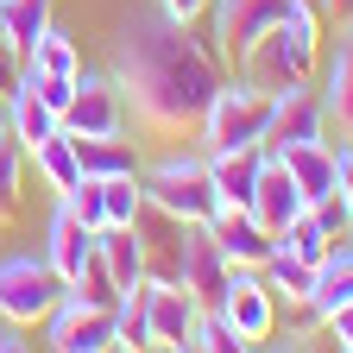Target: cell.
I'll list each match as a JSON object with an SVG mask.
<instances>
[{
    "label": "cell",
    "mask_w": 353,
    "mask_h": 353,
    "mask_svg": "<svg viewBox=\"0 0 353 353\" xmlns=\"http://www.w3.org/2000/svg\"><path fill=\"white\" fill-rule=\"evenodd\" d=\"M221 76H228V57L208 38H196V26H176L158 7L126 19V32L114 38V82L126 95V120L158 139L196 132Z\"/></svg>",
    "instance_id": "obj_1"
},
{
    "label": "cell",
    "mask_w": 353,
    "mask_h": 353,
    "mask_svg": "<svg viewBox=\"0 0 353 353\" xmlns=\"http://www.w3.org/2000/svg\"><path fill=\"white\" fill-rule=\"evenodd\" d=\"M322 51H328L322 44V13L309 7V0H296L272 32H259L234 57V76H246L252 88H265V95H284V88L322 76Z\"/></svg>",
    "instance_id": "obj_2"
},
{
    "label": "cell",
    "mask_w": 353,
    "mask_h": 353,
    "mask_svg": "<svg viewBox=\"0 0 353 353\" xmlns=\"http://www.w3.org/2000/svg\"><path fill=\"white\" fill-rule=\"evenodd\" d=\"M139 190L170 221H208L221 208V196L208 183V152H164V158L139 164Z\"/></svg>",
    "instance_id": "obj_3"
},
{
    "label": "cell",
    "mask_w": 353,
    "mask_h": 353,
    "mask_svg": "<svg viewBox=\"0 0 353 353\" xmlns=\"http://www.w3.org/2000/svg\"><path fill=\"white\" fill-rule=\"evenodd\" d=\"M265 114H272V95L252 88L246 76H221V88L208 95L196 132H202V152H240L265 139Z\"/></svg>",
    "instance_id": "obj_4"
},
{
    "label": "cell",
    "mask_w": 353,
    "mask_h": 353,
    "mask_svg": "<svg viewBox=\"0 0 353 353\" xmlns=\"http://www.w3.org/2000/svg\"><path fill=\"white\" fill-rule=\"evenodd\" d=\"M63 290L70 284L57 278V265L44 259V252H7V259H0V322L38 328L57 309Z\"/></svg>",
    "instance_id": "obj_5"
},
{
    "label": "cell",
    "mask_w": 353,
    "mask_h": 353,
    "mask_svg": "<svg viewBox=\"0 0 353 353\" xmlns=\"http://www.w3.org/2000/svg\"><path fill=\"white\" fill-rule=\"evenodd\" d=\"M76 76H82V38L76 32H63V26H51L32 51L19 57V82L32 88V95H44L57 108V120H63V108H70V95H76Z\"/></svg>",
    "instance_id": "obj_6"
},
{
    "label": "cell",
    "mask_w": 353,
    "mask_h": 353,
    "mask_svg": "<svg viewBox=\"0 0 353 353\" xmlns=\"http://www.w3.org/2000/svg\"><path fill=\"white\" fill-rule=\"evenodd\" d=\"M63 132L70 139H120L126 132V95L114 76H76V95L63 108Z\"/></svg>",
    "instance_id": "obj_7"
},
{
    "label": "cell",
    "mask_w": 353,
    "mask_h": 353,
    "mask_svg": "<svg viewBox=\"0 0 353 353\" xmlns=\"http://www.w3.org/2000/svg\"><path fill=\"white\" fill-rule=\"evenodd\" d=\"M228 278H234V265H228V252L214 246L208 221H183V246H176V284H183L202 309H214L221 296H228Z\"/></svg>",
    "instance_id": "obj_8"
},
{
    "label": "cell",
    "mask_w": 353,
    "mask_h": 353,
    "mask_svg": "<svg viewBox=\"0 0 353 353\" xmlns=\"http://www.w3.org/2000/svg\"><path fill=\"white\" fill-rule=\"evenodd\" d=\"M290 7H296V0H208V44L234 63L246 44L259 32H272Z\"/></svg>",
    "instance_id": "obj_9"
},
{
    "label": "cell",
    "mask_w": 353,
    "mask_h": 353,
    "mask_svg": "<svg viewBox=\"0 0 353 353\" xmlns=\"http://www.w3.org/2000/svg\"><path fill=\"white\" fill-rule=\"evenodd\" d=\"M214 309H221V316H228V322L240 328V341H246V347H265V341H272V328H278V296L265 290L259 265H234L228 296H221Z\"/></svg>",
    "instance_id": "obj_10"
},
{
    "label": "cell",
    "mask_w": 353,
    "mask_h": 353,
    "mask_svg": "<svg viewBox=\"0 0 353 353\" xmlns=\"http://www.w3.org/2000/svg\"><path fill=\"white\" fill-rule=\"evenodd\" d=\"M303 139H328V120H322V88L316 82H296L284 95H272V114H265V152H284Z\"/></svg>",
    "instance_id": "obj_11"
},
{
    "label": "cell",
    "mask_w": 353,
    "mask_h": 353,
    "mask_svg": "<svg viewBox=\"0 0 353 353\" xmlns=\"http://www.w3.org/2000/svg\"><path fill=\"white\" fill-rule=\"evenodd\" d=\"M38 328H44V347H57V353H108L114 347V309H88L63 290Z\"/></svg>",
    "instance_id": "obj_12"
},
{
    "label": "cell",
    "mask_w": 353,
    "mask_h": 353,
    "mask_svg": "<svg viewBox=\"0 0 353 353\" xmlns=\"http://www.w3.org/2000/svg\"><path fill=\"white\" fill-rule=\"evenodd\" d=\"M196 316H202V303H196L183 284H176V278H145V347L183 353Z\"/></svg>",
    "instance_id": "obj_13"
},
{
    "label": "cell",
    "mask_w": 353,
    "mask_h": 353,
    "mask_svg": "<svg viewBox=\"0 0 353 353\" xmlns=\"http://www.w3.org/2000/svg\"><path fill=\"white\" fill-rule=\"evenodd\" d=\"M322 120H328V139H353V19L334 26V51H322Z\"/></svg>",
    "instance_id": "obj_14"
},
{
    "label": "cell",
    "mask_w": 353,
    "mask_h": 353,
    "mask_svg": "<svg viewBox=\"0 0 353 353\" xmlns=\"http://www.w3.org/2000/svg\"><path fill=\"white\" fill-rule=\"evenodd\" d=\"M208 234H214L221 252H228V265H265V252L278 246V234L259 228L252 208H214L208 214Z\"/></svg>",
    "instance_id": "obj_15"
},
{
    "label": "cell",
    "mask_w": 353,
    "mask_h": 353,
    "mask_svg": "<svg viewBox=\"0 0 353 353\" xmlns=\"http://www.w3.org/2000/svg\"><path fill=\"white\" fill-rule=\"evenodd\" d=\"M246 208L259 214V228L284 234V228H290V221H296L309 202H303V190L290 183V170H284L272 152H265V170H259V183H252V202H246Z\"/></svg>",
    "instance_id": "obj_16"
},
{
    "label": "cell",
    "mask_w": 353,
    "mask_h": 353,
    "mask_svg": "<svg viewBox=\"0 0 353 353\" xmlns=\"http://www.w3.org/2000/svg\"><path fill=\"white\" fill-rule=\"evenodd\" d=\"M303 303L316 309V322H328L341 303H353V234H341V240L316 259V284H309Z\"/></svg>",
    "instance_id": "obj_17"
},
{
    "label": "cell",
    "mask_w": 353,
    "mask_h": 353,
    "mask_svg": "<svg viewBox=\"0 0 353 353\" xmlns=\"http://www.w3.org/2000/svg\"><path fill=\"white\" fill-rule=\"evenodd\" d=\"M272 158L290 170V183L303 190V202L334 196V139H303V145H284V152H272Z\"/></svg>",
    "instance_id": "obj_18"
},
{
    "label": "cell",
    "mask_w": 353,
    "mask_h": 353,
    "mask_svg": "<svg viewBox=\"0 0 353 353\" xmlns=\"http://www.w3.org/2000/svg\"><path fill=\"white\" fill-rule=\"evenodd\" d=\"M265 170V145H240V152H208V183L221 196V208H246L252 183Z\"/></svg>",
    "instance_id": "obj_19"
},
{
    "label": "cell",
    "mask_w": 353,
    "mask_h": 353,
    "mask_svg": "<svg viewBox=\"0 0 353 353\" xmlns=\"http://www.w3.org/2000/svg\"><path fill=\"white\" fill-rule=\"evenodd\" d=\"M38 252L51 259V265H57V278L70 284V278L82 272V259L95 252V234H88V228H82V221H76L63 202H51V221H44V246H38Z\"/></svg>",
    "instance_id": "obj_20"
},
{
    "label": "cell",
    "mask_w": 353,
    "mask_h": 353,
    "mask_svg": "<svg viewBox=\"0 0 353 353\" xmlns=\"http://www.w3.org/2000/svg\"><path fill=\"white\" fill-rule=\"evenodd\" d=\"M26 164L44 176V190H51V196H70V190L82 183V158H76V139H70L63 126L51 132V139H38V145L26 152Z\"/></svg>",
    "instance_id": "obj_21"
},
{
    "label": "cell",
    "mask_w": 353,
    "mask_h": 353,
    "mask_svg": "<svg viewBox=\"0 0 353 353\" xmlns=\"http://www.w3.org/2000/svg\"><path fill=\"white\" fill-rule=\"evenodd\" d=\"M57 126H63V120H57V108L44 101V95H32V88L13 76V88H7V132H13L26 152H32L38 139H51Z\"/></svg>",
    "instance_id": "obj_22"
},
{
    "label": "cell",
    "mask_w": 353,
    "mask_h": 353,
    "mask_svg": "<svg viewBox=\"0 0 353 353\" xmlns=\"http://www.w3.org/2000/svg\"><path fill=\"white\" fill-rule=\"evenodd\" d=\"M51 26H57V0H7V7H0V44H7L13 57H26Z\"/></svg>",
    "instance_id": "obj_23"
},
{
    "label": "cell",
    "mask_w": 353,
    "mask_h": 353,
    "mask_svg": "<svg viewBox=\"0 0 353 353\" xmlns=\"http://www.w3.org/2000/svg\"><path fill=\"white\" fill-rule=\"evenodd\" d=\"M95 252H101V265L114 272L120 290L145 284V240H139V228H101L95 234Z\"/></svg>",
    "instance_id": "obj_24"
},
{
    "label": "cell",
    "mask_w": 353,
    "mask_h": 353,
    "mask_svg": "<svg viewBox=\"0 0 353 353\" xmlns=\"http://www.w3.org/2000/svg\"><path fill=\"white\" fill-rule=\"evenodd\" d=\"M76 158H82V176H139V152L132 139H76Z\"/></svg>",
    "instance_id": "obj_25"
},
{
    "label": "cell",
    "mask_w": 353,
    "mask_h": 353,
    "mask_svg": "<svg viewBox=\"0 0 353 353\" xmlns=\"http://www.w3.org/2000/svg\"><path fill=\"white\" fill-rule=\"evenodd\" d=\"M259 278H265V290H272V296L303 303V296H309V284H316V265H303L296 252L272 246V252H265V265H259Z\"/></svg>",
    "instance_id": "obj_26"
},
{
    "label": "cell",
    "mask_w": 353,
    "mask_h": 353,
    "mask_svg": "<svg viewBox=\"0 0 353 353\" xmlns=\"http://www.w3.org/2000/svg\"><path fill=\"white\" fill-rule=\"evenodd\" d=\"M19 202H26V145L0 132V228L19 214Z\"/></svg>",
    "instance_id": "obj_27"
},
{
    "label": "cell",
    "mask_w": 353,
    "mask_h": 353,
    "mask_svg": "<svg viewBox=\"0 0 353 353\" xmlns=\"http://www.w3.org/2000/svg\"><path fill=\"white\" fill-rule=\"evenodd\" d=\"M183 353H246V341H240V328L221 316V309H202L190 341H183Z\"/></svg>",
    "instance_id": "obj_28"
},
{
    "label": "cell",
    "mask_w": 353,
    "mask_h": 353,
    "mask_svg": "<svg viewBox=\"0 0 353 353\" xmlns=\"http://www.w3.org/2000/svg\"><path fill=\"white\" fill-rule=\"evenodd\" d=\"M70 296H76V303H88V309H114L120 284H114V272L101 265V252H88V259H82V272L70 278Z\"/></svg>",
    "instance_id": "obj_29"
},
{
    "label": "cell",
    "mask_w": 353,
    "mask_h": 353,
    "mask_svg": "<svg viewBox=\"0 0 353 353\" xmlns=\"http://www.w3.org/2000/svg\"><path fill=\"white\" fill-rule=\"evenodd\" d=\"M101 208H108V228H132L139 208H145L139 176H101Z\"/></svg>",
    "instance_id": "obj_30"
},
{
    "label": "cell",
    "mask_w": 353,
    "mask_h": 353,
    "mask_svg": "<svg viewBox=\"0 0 353 353\" xmlns=\"http://www.w3.org/2000/svg\"><path fill=\"white\" fill-rule=\"evenodd\" d=\"M278 246H284V252H296L303 265H316V259H322V252L334 246V234H328V228H322V221H316V214H309V208H303V214L290 221V228L278 234Z\"/></svg>",
    "instance_id": "obj_31"
},
{
    "label": "cell",
    "mask_w": 353,
    "mask_h": 353,
    "mask_svg": "<svg viewBox=\"0 0 353 353\" xmlns=\"http://www.w3.org/2000/svg\"><path fill=\"white\" fill-rule=\"evenodd\" d=\"M57 202L82 221L88 234H101V228H108V208H101V176H82V183H76L70 196H57Z\"/></svg>",
    "instance_id": "obj_32"
},
{
    "label": "cell",
    "mask_w": 353,
    "mask_h": 353,
    "mask_svg": "<svg viewBox=\"0 0 353 353\" xmlns=\"http://www.w3.org/2000/svg\"><path fill=\"white\" fill-rule=\"evenodd\" d=\"M309 214H316V221H322V228H328L334 240H341V234H353V221H347V202H341V196H322V202H309Z\"/></svg>",
    "instance_id": "obj_33"
},
{
    "label": "cell",
    "mask_w": 353,
    "mask_h": 353,
    "mask_svg": "<svg viewBox=\"0 0 353 353\" xmlns=\"http://www.w3.org/2000/svg\"><path fill=\"white\" fill-rule=\"evenodd\" d=\"M152 7H158L164 19H176V26H202V19H208V0H152Z\"/></svg>",
    "instance_id": "obj_34"
},
{
    "label": "cell",
    "mask_w": 353,
    "mask_h": 353,
    "mask_svg": "<svg viewBox=\"0 0 353 353\" xmlns=\"http://www.w3.org/2000/svg\"><path fill=\"white\" fill-rule=\"evenodd\" d=\"M322 328H328V341H334L341 353H353V303H341V309H334V316H328Z\"/></svg>",
    "instance_id": "obj_35"
},
{
    "label": "cell",
    "mask_w": 353,
    "mask_h": 353,
    "mask_svg": "<svg viewBox=\"0 0 353 353\" xmlns=\"http://www.w3.org/2000/svg\"><path fill=\"white\" fill-rule=\"evenodd\" d=\"M316 13H322V26H347L353 19V0H316Z\"/></svg>",
    "instance_id": "obj_36"
},
{
    "label": "cell",
    "mask_w": 353,
    "mask_h": 353,
    "mask_svg": "<svg viewBox=\"0 0 353 353\" xmlns=\"http://www.w3.org/2000/svg\"><path fill=\"white\" fill-rule=\"evenodd\" d=\"M13 76H19V57L7 51V44H0V95H7V88H13Z\"/></svg>",
    "instance_id": "obj_37"
},
{
    "label": "cell",
    "mask_w": 353,
    "mask_h": 353,
    "mask_svg": "<svg viewBox=\"0 0 353 353\" xmlns=\"http://www.w3.org/2000/svg\"><path fill=\"white\" fill-rule=\"evenodd\" d=\"M0 132H7V95H0Z\"/></svg>",
    "instance_id": "obj_38"
},
{
    "label": "cell",
    "mask_w": 353,
    "mask_h": 353,
    "mask_svg": "<svg viewBox=\"0 0 353 353\" xmlns=\"http://www.w3.org/2000/svg\"><path fill=\"white\" fill-rule=\"evenodd\" d=\"M0 7H7V0H0Z\"/></svg>",
    "instance_id": "obj_39"
},
{
    "label": "cell",
    "mask_w": 353,
    "mask_h": 353,
    "mask_svg": "<svg viewBox=\"0 0 353 353\" xmlns=\"http://www.w3.org/2000/svg\"><path fill=\"white\" fill-rule=\"evenodd\" d=\"M309 7H316V0H309Z\"/></svg>",
    "instance_id": "obj_40"
}]
</instances>
